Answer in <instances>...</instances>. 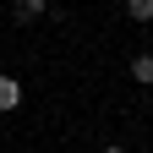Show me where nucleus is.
Segmentation results:
<instances>
[{
  "mask_svg": "<svg viewBox=\"0 0 153 153\" xmlns=\"http://www.w3.org/2000/svg\"><path fill=\"white\" fill-rule=\"evenodd\" d=\"M16 104H22V82H16V76H0V115L16 109Z\"/></svg>",
  "mask_w": 153,
  "mask_h": 153,
  "instance_id": "obj_1",
  "label": "nucleus"
},
{
  "mask_svg": "<svg viewBox=\"0 0 153 153\" xmlns=\"http://www.w3.org/2000/svg\"><path fill=\"white\" fill-rule=\"evenodd\" d=\"M49 11V0H16V16H22V22H33V16H44Z\"/></svg>",
  "mask_w": 153,
  "mask_h": 153,
  "instance_id": "obj_2",
  "label": "nucleus"
},
{
  "mask_svg": "<svg viewBox=\"0 0 153 153\" xmlns=\"http://www.w3.org/2000/svg\"><path fill=\"white\" fill-rule=\"evenodd\" d=\"M126 16L131 22H153V0H126Z\"/></svg>",
  "mask_w": 153,
  "mask_h": 153,
  "instance_id": "obj_3",
  "label": "nucleus"
},
{
  "mask_svg": "<svg viewBox=\"0 0 153 153\" xmlns=\"http://www.w3.org/2000/svg\"><path fill=\"white\" fill-rule=\"evenodd\" d=\"M131 76L137 82H153V55H131Z\"/></svg>",
  "mask_w": 153,
  "mask_h": 153,
  "instance_id": "obj_4",
  "label": "nucleus"
},
{
  "mask_svg": "<svg viewBox=\"0 0 153 153\" xmlns=\"http://www.w3.org/2000/svg\"><path fill=\"white\" fill-rule=\"evenodd\" d=\"M104 153H126V148H104Z\"/></svg>",
  "mask_w": 153,
  "mask_h": 153,
  "instance_id": "obj_5",
  "label": "nucleus"
}]
</instances>
